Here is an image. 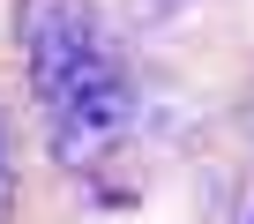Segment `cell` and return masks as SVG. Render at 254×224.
Listing matches in <instances>:
<instances>
[{"label":"cell","instance_id":"obj_1","mask_svg":"<svg viewBox=\"0 0 254 224\" xmlns=\"http://www.w3.org/2000/svg\"><path fill=\"white\" fill-rule=\"evenodd\" d=\"M97 60H112V45H105V23L90 0H23V67L45 105L67 82H82Z\"/></svg>","mask_w":254,"mask_h":224},{"label":"cell","instance_id":"obj_2","mask_svg":"<svg viewBox=\"0 0 254 224\" xmlns=\"http://www.w3.org/2000/svg\"><path fill=\"white\" fill-rule=\"evenodd\" d=\"M45 127H53V157L60 165H97L127 127H135V82L120 75V60H97L82 82H67L45 105Z\"/></svg>","mask_w":254,"mask_h":224},{"label":"cell","instance_id":"obj_3","mask_svg":"<svg viewBox=\"0 0 254 224\" xmlns=\"http://www.w3.org/2000/svg\"><path fill=\"white\" fill-rule=\"evenodd\" d=\"M8 194H15V150H8V127H0V209H8Z\"/></svg>","mask_w":254,"mask_h":224},{"label":"cell","instance_id":"obj_4","mask_svg":"<svg viewBox=\"0 0 254 224\" xmlns=\"http://www.w3.org/2000/svg\"><path fill=\"white\" fill-rule=\"evenodd\" d=\"M247 224H254V209H247Z\"/></svg>","mask_w":254,"mask_h":224}]
</instances>
